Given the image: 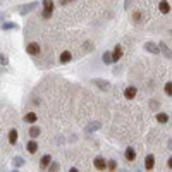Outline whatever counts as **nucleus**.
Listing matches in <instances>:
<instances>
[{"mask_svg": "<svg viewBox=\"0 0 172 172\" xmlns=\"http://www.w3.org/2000/svg\"><path fill=\"white\" fill-rule=\"evenodd\" d=\"M26 52L29 53L31 57H36V55H40V52H41V47L38 45V41H31V43H28V47H26Z\"/></svg>", "mask_w": 172, "mask_h": 172, "instance_id": "obj_1", "label": "nucleus"}, {"mask_svg": "<svg viewBox=\"0 0 172 172\" xmlns=\"http://www.w3.org/2000/svg\"><path fill=\"white\" fill-rule=\"evenodd\" d=\"M38 7V2H31V4H26V5H21L19 7V14L24 16V14H29L31 11H34V9Z\"/></svg>", "mask_w": 172, "mask_h": 172, "instance_id": "obj_2", "label": "nucleus"}, {"mask_svg": "<svg viewBox=\"0 0 172 172\" xmlns=\"http://www.w3.org/2000/svg\"><path fill=\"white\" fill-rule=\"evenodd\" d=\"M138 95V90H136V86H127L126 90H124V97L127 100H134V97Z\"/></svg>", "mask_w": 172, "mask_h": 172, "instance_id": "obj_3", "label": "nucleus"}, {"mask_svg": "<svg viewBox=\"0 0 172 172\" xmlns=\"http://www.w3.org/2000/svg\"><path fill=\"white\" fill-rule=\"evenodd\" d=\"M93 165H95V169H97V170H105V169H107V160H105V158H102V157H97L93 160Z\"/></svg>", "mask_w": 172, "mask_h": 172, "instance_id": "obj_4", "label": "nucleus"}, {"mask_svg": "<svg viewBox=\"0 0 172 172\" xmlns=\"http://www.w3.org/2000/svg\"><path fill=\"white\" fill-rule=\"evenodd\" d=\"M145 50H148L150 53H155V55H157V53H160L158 45H155L153 41H146V43H145Z\"/></svg>", "mask_w": 172, "mask_h": 172, "instance_id": "obj_5", "label": "nucleus"}, {"mask_svg": "<svg viewBox=\"0 0 172 172\" xmlns=\"http://www.w3.org/2000/svg\"><path fill=\"white\" fill-rule=\"evenodd\" d=\"M155 167V157L153 155H146L145 157V169L146 170H152Z\"/></svg>", "mask_w": 172, "mask_h": 172, "instance_id": "obj_6", "label": "nucleus"}, {"mask_svg": "<svg viewBox=\"0 0 172 172\" xmlns=\"http://www.w3.org/2000/svg\"><path fill=\"white\" fill-rule=\"evenodd\" d=\"M93 83L98 86V88H100L102 91H107L110 88V83L109 81H103V79H93Z\"/></svg>", "mask_w": 172, "mask_h": 172, "instance_id": "obj_7", "label": "nucleus"}, {"mask_svg": "<svg viewBox=\"0 0 172 172\" xmlns=\"http://www.w3.org/2000/svg\"><path fill=\"white\" fill-rule=\"evenodd\" d=\"M120 57H122V47L117 45L115 48H114V53H112V62H119Z\"/></svg>", "mask_w": 172, "mask_h": 172, "instance_id": "obj_8", "label": "nucleus"}, {"mask_svg": "<svg viewBox=\"0 0 172 172\" xmlns=\"http://www.w3.org/2000/svg\"><path fill=\"white\" fill-rule=\"evenodd\" d=\"M158 9H160L162 14H169V12H170V4H169L167 0H160V4H158Z\"/></svg>", "mask_w": 172, "mask_h": 172, "instance_id": "obj_9", "label": "nucleus"}, {"mask_svg": "<svg viewBox=\"0 0 172 172\" xmlns=\"http://www.w3.org/2000/svg\"><path fill=\"white\" fill-rule=\"evenodd\" d=\"M158 48H160V52H162V53H164V55H165V57H167V59H169V60H170V59H172V52H170V48H169V47H167V45H165L164 41H162L160 45H158Z\"/></svg>", "mask_w": 172, "mask_h": 172, "instance_id": "obj_10", "label": "nucleus"}, {"mask_svg": "<svg viewBox=\"0 0 172 172\" xmlns=\"http://www.w3.org/2000/svg\"><path fill=\"white\" fill-rule=\"evenodd\" d=\"M126 160H127V162H134V160H136V150L131 148V146L126 150Z\"/></svg>", "mask_w": 172, "mask_h": 172, "instance_id": "obj_11", "label": "nucleus"}, {"mask_svg": "<svg viewBox=\"0 0 172 172\" xmlns=\"http://www.w3.org/2000/svg\"><path fill=\"white\" fill-rule=\"evenodd\" d=\"M50 162H52V155H43L40 160V167L41 169H47L50 165Z\"/></svg>", "mask_w": 172, "mask_h": 172, "instance_id": "obj_12", "label": "nucleus"}, {"mask_svg": "<svg viewBox=\"0 0 172 172\" xmlns=\"http://www.w3.org/2000/svg\"><path fill=\"white\" fill-rule=\"evenodd\" d=\"M38 120V115L34 112H28L26 115H24V122H29V124H34Z\"/></svg>", "mask_w": 172, "mask_h": 172, "instance_id": "obj_13", "label": "nucleus"}, {"mask_svg": "<svg viewBox=\"0 0 172 172\" xmlns=\"http://www.w3.org/2000/svg\"><path fill=\"white\" fill-rule=\"evenodd\" d=\"M71 59H72V53L71 52H62L60 53V64H67V62H71Z\"/></svg>", "mask_w": 172, "mask_h": 172, "instance_id": "obj_14", "label": "nucleus"}, {"mask_svg": "<svg viewBox=\"0 0 172 172\" xmlns=\"http://www.w3.org/2000/svg\"><path fill=\"white\" fill-rule=\"evenodd\" d=\"M26 148H28V152H29V153H36V152H38V143L33 139V141H29L26 145Z\"/></svg>", "mask_w": 172, "mask_h": 172, "instance_id": "obj_15", "label": "nucleus"}, {"mask_svg": "<svg viewBox=\"0 0 172 172\" xmlns=\"http://www.w3.org/2000/svg\"><path fill=\"white\" fill-rule=\"evenodd\" d=\"M16 141H17V131H16V129H11V133H9V143L14 145Z\"/></svg>", "mask_w": 172, "mask_h": 172, "instance_id": "obj_16", "label": "nucleus"}, {"mask_svg": "<svg viewBox=\"0 0 172 172\" xmlns=\"http://www.w3.org/2000/svg\"><path fill=\"white\" fill-rule=\"evenodd\" d=\"M141 19H143V14L139 11H134L133 12V21H134L136 24H141Z\"/></svg>", "mask_w": 172, "mask_h": 172, "instance_id": "obj_17", "label": "nucleus"}, {"mask_svg": "<svg viewBox=\"0 0 172 172\" xmlns=\"http://www.w3.org/2000/svg\"><path fill=\"white\" fill-rule=\"evenodd\" d=\"M17 24L16 23H2V29L4 31H7V29H17Z\"/></svg>", "mask_w": 172, "mask_h": 172, "instance_id": "obj_18", "label": "nucleus"}, {"mask_svg": "<svg viewBox=\"0 0 172 172\" xmlns=\"http://www.w3.org/2000/svg\"><path fill=\"white\" fill-rule=\"evenodd\" d=\"M40 127H36V126H33V127H31V129H29V136H31V138H38V136H40Z\"/></svg>", "mask_w": 172, "mask_h": 172, "instance_id": "obj_19", "label": "nucleus"}, {"mask_svg": "<svg viewBox=\"0 0 172 172\" xmlns=\"http://www.w3.org/2000/svg\"><path fill=\"white\" fill-rule=\"evenodd\" d=\"M43 9L53 12V0H43Z\"/></svg>", "mask_w": 172, "mask_h": 172, "instance_id": "obj_20", "label": "nucleus"}, {"mask_svg": "<svg viewBox=\"0 0 172 172\" xmlns=\"http://www.w3.org/2000/svg\"><path fill=\"white\" fill-rule=\"evenodd\" d=\"M157 120H158V122H162V124H165L169 120V115L165 112H160V114H157Z\"/></svg>", "mask_w": 172, "mask_h": 172, "instance_id": "obj_21", "label": "nucleus"}, {"mask_svg": "<svg viewBox=\"0 0 172 172\" xmlns=\"http://www.w3.org/2000/svg\"><path fill=\"white\" fill-rule=\"evenodd\" d=\"M102 60H103L105 64H110V62H112V53H110V52H103V55H102Z\"/></svg>", "mask_w": 172, "mask_h": 172, "instance_id": "obj_22", "label": "nucleus"}, {"mask_svg": "<svg viewBox=\"0 0 172 172\" xmlns=\"http://www.w3.org/2000/svg\"><path fill=\"white\" fill-rule=\"evenodd\" d=\"M12 164H14L16 167H23V165H24V158H21V157H14Z\"/></svg>", "mask_w": 172, "mask_h": 172, "instance_id": "obj_23", "label": "nucleus"}, {"mask_svg": "<svg viewBox=\"0 0 172 172\" xmlns=\"http://www.w3.org/2000/svg\"><path fill=\"white\" fill-rule=\"evenodd\" d=\"M107 169H109L110 172H114L117 169V162L115 160H109V162H107Z\"/></svg>", "mask_w": 172, "mask_h": 172, "instance_id": "obj_24", "label": "nucleus"}, {"mask_svg": "<svg viewBox=\"0 0 172 172\" xmlns=\"http://www.w3.org/2000/svg\"><path fill=\"white\" fill-rule=\"evenodd\" d=\"M164 91L169 95V97H172V81L165 83V88H164Z\"/></svg>", "mask_w": 172, "mask_h": 172, "instance_id": "obj_25", "label": "nucleus"}, {"mask_svg": "<svg viewBox=\"0 0 172 172\" xmlns=\"http://www.w3.org/2000/svg\"><path fill=\"white\" fill-rule=\"evenodd\" d=\"M98 127H100V122H91L90 124V126H88V127H86V131H88V133H91V131H97V129H98Z\"/></svg>", "mask_w": 172, "mask_h": 172, "instance_id": "obj_26", "label": "nucleus"}, {"mask_svg": "<svg viewBox=\"0 0 172 172\" xmlns=\"http://www.w3.org/2000/svg\"><path fill=\"white\" fill-rule=\"evenodd\" d=\"M57 170H59V164H57V162H53V164L48 167V172H57Z\"/></svg>", "mask_w": 172, "mask_h": 172, "instance_id": "obj_27", "label": "nucleus"}, {"mask_svg": "<svg viewBox=\"0 0 172 172\" xmlns=\"http://www.w3.org/2000/svg\"><path fill=\"white\" fill-rule=\"evenodd\" d=\"M52 14H53L52 11H45V9H43V14H41V17H43V19H48V17H52Z\"/></svg>", "mask_w": 172, "mask_h": 172, "instance_id": "obj_28", "label": "nucleus"}, {"mask_svg": "<svg viewBox=\"0 0 172 172\" xmlns=\"http://www.w3.org/2000/svg\"><path fill=\"white\" fill-rule=\"evenodd\" d=\"M0 64H2V66H7V59H5V55H0Z\"/></svg>", "mask_w": 172, "mask_h": 172, "instance_id": "obj_29", "label": "nucleus"}, {"mask_svg": "<svg viewBox=\"0 0 172 172\" xmlns=\"http://www.w3.org/2000/svg\"><path fill=\"white\" fill-rule=\"evenodd\" d=\"M71 2H72V0H60V4H62V5H67V4H71Z\"/></svg>", "mask_w": 172, "mask_h": 172, "instance_id": "obj_30", "label": "nucleus"}, {"mask_svg": "<svg viewBox=\"0 0 172 172\" xmlns=\"http://www.w3.org/2000/svg\"><path fill=\"white\" fill-rule=\"evenodd\" d=\"M150 105H152V109H157V102H155V100L150 102Z\"/></svg>", "mask_w": 172, "mask_h": 172, "instance_id": "obj_31", "label": "nucleus"}, {"mask_svg": "<svg viewBox=\"0 0 172 172\" xmlns=\"http://www.w3.org/2000/svg\"><path fill=\"white\" fill-rule=\"evenodd\" d=\"M129 5H131V0H126V4H124V7L129 9Z\"/></svg>", "mask_w": 172, "mask_h": 172, "instance_id": "obj_32", "label": "nucleus"}, {"mask_svg": "<svg viewBox=\"0 0 172 172\" xmlns=\"http://www.w3.org/2000/svg\"><path fill=\"white\" fill-rule=\"evenodd\" d=\"M167 165H169V169H172V157L169 158V162H167Z\"/></svg>", "mask_w": 172, "mask_h": 172, "instance_id": "obj_33", "label": "nucleus"}, {"mask_svg": "<svg viewBox=\"0 0 172 172\" xmlns=\"http://www.w3.org/2000/svg\"><path fill=\"white\" fill-rule=\"evenodd\" d=\"M69 172H79V170H78V169H76V167H72V169H71V170H69Z\"/></svg>", "mask_w": 172, "mask_h": 172, "instance_id": "obj_34", "label": "nucleus"}, {"mask_svg": "<svg viewBox=\"0 0 172 172\" xmlns=\"http://www.w3.org/2000/svg\"><path fill=\"white\" fill-rule=\"evenodd\" d=\"M169 148L172 150V139H170V141H169Z\"/></svg>", "mask_w": 172, "mask_h": 172, "instance_id": "obj_35", "label": "nucleus"}, {"mask_svg": "<svg viewBox=\"0 0 172 172\" xmlns=\"http://www.w3.org/2000/svg\"><path fill=\"white\" fill-rule=\"evenodd\" d=\"M12 172H17V170H12Z\"/></svg>", "mask_w": 172, "mask_h": 172, "instance_id": "obj_36", "label": "nucleus"}, {"mask_svg": "<svg viewBox=\"0 0 172 172\" xmlns=\"http://www.w3.org/2000/svg\"><path fill=\"white\" fill-rule=\"evenodd\" d=\"M0 4H2V0H0Z\"/></svg>", "mask_w": 172, "mask_h": 172, "instance_id": "obj_37", "label": "nucleus"}]
</instances>
